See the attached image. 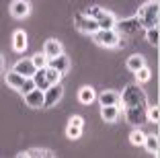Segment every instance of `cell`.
<instances>
[{
	"instance_id": "obj_13",
	"label": "cell",
	"mask_w": 160,
	"mask_h": 158,
	"mask_svg": "<svg viewBox=\"0 0 160 158\" xmlns=\"http://www.w3.org/2000/svg\"><path fill=\"white\" fill-rule=\"evenodd\" d=\"M12 70H14V72H19L21 76H25V78H31L37 68L33 66V62H31V58H29V60H19L17 64H14Z\"/></svg>"
},
{
	"instance_id": "obj_2",
	"label": "cell",
	"mask_w": 160,
	"mask_h": 158,
	"mask_svg": "<svg viewBox=\"0 0 160 158\" xmlns=\"http://www.w3.org/2000/svg\"><path fill=\"white\" fill-rule=\"evenodd\" d=\"M121 103L125 107H140V105H148V97L144 93V89H140V84H127L123 93L119 94Z\"/></svg>"
},
{
	"instance_id": "obj_26",
	"label": "cell",
	"mask_w": 160,
	"mask_h": 158,
	"mask_svg": "<svg viewBox=\"0 0 160 158\" xmlns=\"http://www.w3.org/2000/svg\"><path fill=\"white\" fill-rule=\"evenodd\" d=\"M146 119L152 121V123H158V119H160V109L156 107V105H152V107H146Z\"/></svg>"
},
{
	"instance_id": "obj_18",
	"label": "cell",
	"mask_w": 160,
	"mask_h": 158,
	"mask_svg": "<svg viewBox=\"0 0 160 158\" xmlns=\"http://www.w3.org/2000/svg\"><path fill=\"white\" fill-rule=\"evenodd\" d=\"M4 80H6V84H8L10 89H14V90H21V86H23V82H25V76H21L19 72H14V70H10V72H6Z\"/></svg>"
},
{
	"instance_id": "obj_5",
	"label": "cell",
	"mask_w": 160,
	"mask_h": 158,
	"mask_svg": "<svg viewBox=\"0 0 160 158\" xmlns=\"http://www.w3.org/2000/svg\"><path fill=\"white\" fill-rule=\"evenodd\" d=\"M90 37H92V41L97 43V45H101V47H117L121 35H119V33L115 31V27H113V29H97Z\"/></svg>"
},
{
	"instance_id": "obj_31",
	"label": "cell",
	"mask_w": 160,
	"mask_h": 158,
	"mask_svg": "<svg viewBox=\"0 0 160 158\" xmlns=\"http://www.w3.org/2000/svg\"><path fill=\"white\" fill-rule=\"evenodd\" d=\"M6 70V62H4V56L0 54V72H4Z\"/></svg>"
},
{
	"instance_id": "obj_29",
	"label": "cell",
	"mask_w": 160,
	"mask_h": 158,
	"mask_svg": "<svg viewBox=\"0 0 160 158\" xmlns=\"http://www.w3.org/2000/svg\"><path fill=\"white\" fill-rule=\"evenodd\" d=\"M35 89V82H33V78H25V82H23V86H21V90L19 93H29V90H33Z\"/></svg>"
},
{
	"instance_id": "obj_3",
	"label": "cell",
	"mask_w": 160,
	"mask_h": 158,
	"mask_svg": "<svg viewBox=\"0 0 160 158\" xmlns=\"http://www.w3.org/2000/svg\"><path fill=\"white\" fill-rule=\"evenodd\" d=\"M158 0H150L146 4L138 10V19H140V25L144 29L148 27H156L158 25Z\"/></svg>"
},
{
	"instance_id": "obj_28",
	"label": "cell",
	"mask_w": 160,
	"mask_h": 158,
	"mask_svg": "<svg viewBox=\"0 0 160 158\" xmlns=\"http://www.w3.org/2000/svg\"><path fill=\"white\" fill-rule=\"evenodd\" d=\"M80 134H82V127H78V125H70V123H68L66 135H68L70 140H78V138H80Z\"/></svg>"
},
{
	"instance_id": "obj_9",
	"label": "cell",
	"mask_w": 160,
	"mask_h": 158,
	"mask_svg": "<svg viewBox=\"0 0 160 158\" xmlns=\"http://www.w3.org/2000/svg\"><path fill=\"white\" fill-rule=\"evenodd\" d=\"M146 107L148 105H140V107H125V119L127 123H132L133 127H140L142 123H146Z\"/></svg>"
},
{
	"instance_id": "obj_4",
	"label": "cell",
	"mask_w": 160,
	"mask_h": 158,
	"mask_svg": "<svg viewBox=\"0 0 160 158\" xmlns=\"http://www.w3.org/2000/svg\"><path fill=\"white\" fill-rule=\"evenodd\" d=\"M86 14L97 21L99 29H113L115 23H117V19L113 17V13H109V10L101 8V6H97V4L88 6V8H86Z\"/></svg>"
},
{
	"instance_id": "obj_17",
	"label": "cell",
	"mask_w": 160,
	"mask_h": 158,
	"mask_svg": "<svg viewBox=\"0 0 160 158\" xmlns=\"http://www.w3.org/2000/svg\"><path fill=\"white\" fill-rule=\"evenodd\" d=\"M78 101L82 103V105H92V103L97 101V93H94L92 86H82V89L78 90Z\"/></svg>"
},
{
	"instance_id": "obj_20",
	"label": "cell",
	"mask_w": 160,
	"mask_h": 158,
	"mask_svg": "<svg viewBox=\"0 0 160 158\" xmlns=\"http://www.w3.org/2000/svg\"><path fill=\"white\" fill-rule=\"evenodd\" d=\"M125 66H127V70H129V72H136V70L142 68V66H146V60H144V56H140V54H133V56L127 58Z\"/></svg>"
},
{
	"instance_id": "obj_23",
	"label": "cell",
	"mask_w": 160,
	"mask_h": 158,
	"mask_svg": "<svg viewBox=\"0 0 160 158\" xmlns=\"http://www.w3.org/2000/svg\"><path fill=\"white\" fill-rule=\"evenodd\" d=\"M133 74H136L138 84H144V82H148V80L152 78V72H150V68H148V66H142V68H140V70H136Z\"/></svg>"
},
{
	"instance_id": "obj_24",
	"label": "cell",
	"mask_w": 160,
	"mask_h": 158,
	"mask_svg": "<svg viewBox=\"0 0 160 158\" xmlns=\"http://www.w3.org/2000/svg\"><path fill=\"white\" fill-rule=\"evenodd\" d=\"M158 37H160V35H158V25L146 29V41L150 43V45H154V47L158 45Z\"/></svg>"
},
{
	"instance_id": "obj_25",
	"label": "cell",
	"mask_w": 160,
	"mask_h": 158,
	"mask_svg": "<svg viewBox=\"0 0 160 158\" xmlns=\"http://www.w3.org/2000/svg\"><path fill=\"white\" fill-rule=\"evenodd\" d=\"M144 138H146V134H144L142 130H138V127L129 134V142H132L133 146H142L144 144Z\"/></svg>"
},
{
	"instance_id": "obj_19",
	"label": "cell",
	"mask_w": 160,
	"mask_h": 158,
	"mask_svg": "<svg viewBox=\"0 0 160 158\" xmlns=\"http://www.w3.org/2000/svg\"><path fill=\"white\" fill-rule=\"evenodd\" d=\"M19 156L21 158H52V156H56V154H53L52 150H45V148H31V150H27V152H21Z\"/></svg>"
},
{
	"instance_id": "obj_14",
	"label": "cell",
	"mask_w": 160,
	"mask_h": 158,
	"mask_svg": "<svg viewBox=\"0 0 160 158\" xmlns=\"http://www.w3.org/2000/svg\"><path fill=\"white\" fill-rule=\"evenodd\" d=\"M43 54L47 56V60H49V58L60 56V54H64V49H62V43L58 41V39H47V41L43 43Z\"/></svg>"
},
{
	"instance_id": "obj_16",
	"label": "cell",
	"mask_w": 160,
	"mask_h": 158,
	"mask_svg": "<svg viewBox=\"0 0 160 158\" xmlns=\"http://www.w3.org/2000/svg\"><path fill=\"white\" fill-rule=\"evenodd\" d=\"M12 49L17 51V54H23V51L27 49V33H25L23 29L14 31V35H12Z\"/></svg>"
},
{
	"instance_id": "obj_30",
	"label": "cell",
	"mask_w": 160,
	"mask_h": 158,
	"mask_svg": "<svg viewBox=\"0 0 160 158\" xmlns=\"http://www.w3.org/2000/svg\"><path fill=\"white\" fill-rule=\"evenodd\" d=\"M70 125H78V127H82V125H84V119H82L80 115H72V117H70Z\"/></svg>"
},
{
	"instance_id": "obj_6",
	"label": "cell",
	"mask_w": 160,
	"mask_h": 158,
	"mask_svg": "<svg viewBox=\"0 0 160 158\" xmlns=\"http://www.w3.org/2000/svg\"><path fill=\"white\" fill-rule=\"evenodd\" d=\"M62 97H64V86H62L60 82L47 86V89L43 90V107H45V109L56 107L58 103L62 101Z\"/></svg>"
},
{
	"instance_id": "obj_10",
	"label": "cell",
	"mask_w": 160,
	"mask_h": 158,
	"mask_svg": "<svg viewBox=\"0 0 160 158\" xmlns=\"http://www.w3.org/2000/svg\"><path fill=\"white\" fill-rule=\"evenodd\" d=\"M29 13H31V2L29 0H12L10 2V14H12L14 19H25V17H29Z\"/></svg>"
},
{
	"instance_id": "obj_22",
	"label": "cell",
	"mask_w": 160,
	"mask_h": 158,
	"mask_svg": "<svg viewBox=\"0 0 160 158\" xmlns=\"http://www.w3.org/2000/svg\"><path fill=\"white\" fill-rule=\"evenodd\" d=\"M142 146H146V150H148L150 154L158 156V135H146Z\"/></svg>"
},
{
	"instance_id": "obj_12",
	"label": "cell",
	"mask_w": 160,
	"mask_h": 158,
	"mask_svg": "<svg viewBox=\"0 0 160 158\" xmlns=\"http://www.w3.org/2000/svg\"><path fill=\"white\" fill-rule=\"evenodd\" d=\"M47 66H52V68L58 70V72L66 74L68 70H70V58L64 56V54H60V56H56V58H49V60H47Z\"/></svg>"
},
{
	"instance_id": "obj_7",
	"label": "cell",
	"mask_w": 160,
	"mask_h": 158,
	"mask_svg": "<svg viewBox=\"0 0 160 158\" xmlns=\"http://www.w3.org/2000/svg\"><path fill=\"white\" fill-rule=\"evenodd\" d=\"M74 27L78 29L80 33H84V35H92V33L99 29V25H97V21H94L92 17H88L86 13H78L74 17Z\"/></svg>"
},
{
	"instance_id": "obj_1",
	"label": "cell",
	"mask_w": 160,
	"mask_h": 158,
	"mask_svg": "<svg viewBox=\"0 0 160 158\" xmlns=\"http://www.w3.org/2000/svg\"><path fill=\"white\" fill-rule=\"evenodd\" d=\"M62 72H58L56 68H52V66H43V68H37L35 70V74L31 76L35 82V86L41 90H45L47 86H52V84H58L62 80Z\"/></svg>"
},
{
	"instance_id": "obj_11",
	"label": "cell",
	"mask_w": 160,
	"mask_h": 158,
	"mask_svg": "<svg viewBox=\"0 0 160 158\" xmlns=\"http://www.w3.org/2000/svg\"><path fill=\"white\" fill-rule=\"evenodd\" d=\"M23 97H25V103H27L31 109H39V107H43V90H41V89H37V86H35L33 90L25 93Z\"/></svg>"
},
{
	"instance_id": "obj_8",
	"label": "cell",
	"mask_w": 160,
	"mask_h": 158,
	"mask_svg": "<svg viewBox=\"0 0 160 158\" xmlns=\"http://www.w3.org/2000/svg\"><path fill=\"white\" fill-rule=\"evenodd\" d=\"M140 29H142V25H140L138 14H136V17H129V19H123V21H117V23H115V31H117L119 35H136Z\"/></svg>"
},
{
	"instance_id": "obj_21",
	"label": "cell",
	"mask_w": 160,
	"mask_h": 158,
	"mask_svg": "<svg viewBox=\"0 0 160 158\" xmlns=\"http://www.w3.org/2000/svg\"><path fill=\"white\" fill-rule=\"evenodd\" d=\"M99 101H101V105H119V103H121V97H119V93H115V90H105L99 97Z\"/></svg>"
},
{
	"instance_id": "obj_27",
	"label": "cell",
	"mask_w": 160,
	"mask_h": 158,
	"mask_svg": "<svg viewBox=\"0 0 160 158\" xmlns=\"http://www.w3.org/2000/svg\"><path fill=\"white\" fill-rule=\"evenodd\" d=\"M31 62H33L35 68H43V66H47V56L43 54V51L41 54H35V56L31 58Z\"/></svg>"
},
{
	"instance_id": "obj_15",
	"label": "cell",
	"mask_w": 160,
	"mask_h": 158,
	"mask_svg": "<svg viewBox=\"0 0 160 158\" xmlns=\"http://www.w3.org/2000/svg\"><path fill=\"white\" fill-rule=\"evenodd\" d=\"M101 117L107 123H113L119 117V105H101Z\"/></svg>"
}]
</instances>
